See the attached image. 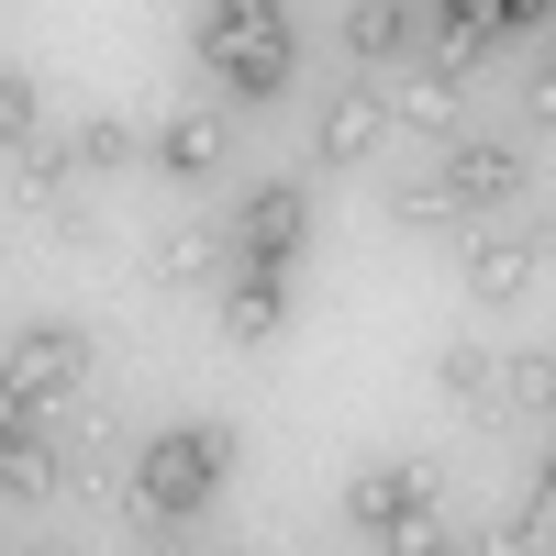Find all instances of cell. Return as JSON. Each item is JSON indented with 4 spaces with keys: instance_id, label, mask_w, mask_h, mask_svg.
<instances>
[{
    "instance_id": "6da1fadb",
    "label": "cell",
    "mask_w": 556,
    "mask_h": 556,
    "mask_svg": "<svg viewBox=\"0 0 556 556\" xmlns=\"http://www.w3.org/2000/svg\"><path fill=\"white\" fill-rule=\"evenodd\" d=\"M190 45H201V67L235 89V101H278V89L301 78L290 12H267V0H212V12H190Z\"/></svg>"
},
{
    "instance_id": "7a4b0ae2",
    "label": "cell",
    "mask_w": 556,
    "mask_h": 556,
    "mask_svg": "<svg viewBox=\"0 0 556 556\" xmlns=\"http://www.w3.org/2000/svg\"><path fill=\"white\" fill-rule=\"evenodd\" d=\"M223 468H235V424H178V434H156L146 456H134V513L146 523H190L201 501L223 490Z\"/></svg>"
},
{
    "instance_id": "3957f363",
    "label": "cell",
    "mask_w": 556,
    "mask_h": 556,
    "mask_svg": "<svg viewBox=\"0 0 556 556\" xmlns=\"http://www.w3.org/2000/svg\"><path fill=\"white\" fill-rule=\"evenodd\" d=\"M345 523H367V534H390V556H434L445 534H434V468H356L345 479Z\"/></svg>"
},
{
    "instance_id": "277c9868",
    "label": "cell",
    "mask_w": 556,
    "mask_h": 556,
    "mask_svg": "<svg viewBox=\"0 0 556 556\" xmlns=\"http://www.w3.org/2000/svg\"><path fill=\"white\" fill-rule=\"evenodd\" d=\"M0 379H12L34 412H67L89 390V334H78V323H23L12 356H0Z\"/></svg>"
},
{
    "instance_id": "5b68a950",
    "label": "cell",
    "mask_w": 556,
    "mask_h": 556,
    "mask_svg": "<svg viewBox=\"0 0 556 556\" xmlns=\"http://www.w3.org/2000/svg\"><path fill=\"white\" fill-rule=\"evenodd\" d=\"M301 235H312V190H301V178H256L245 212H235V256L245 267H290Z\"/></svg>"
},
{
    "instance_id": "8992f818",
    "label": "cell",
    "mask_w": 556,
    "mask_h": 556,
    "mask_svg": "<svg viewBox=\"0 0 556 556\" xmlns=\"http://www.w3.org/2000/svg\"><path fill=\"white\" fill-rule=\"evenodd\" d=\"M434 178H445L456 212H501V201H523V146L513 134H456Z\"/></svg>"
},
{
    "instance_id": "52a82bcc",
    "label": "cell",
    "mask_w": 556,
    "mask_h": 556,
    "mask_svg": "<svg viewBox=\"0 0 556 556\" xmlns=\"http://www.w3.org/2000/svg\"><path fill=\"white\" fill-rule=\"evenodd\" d=\"M523 23H545V0H434V67L445 78H468L501 34H523Z\"/></svg>"
},
{
    "instance_id": "ba28073f",
    "label": "cell",
    "mask_w": 556,
    "mask_h": 556,
    "mask_svg": "<svg viewBox=\"0 0 556 556\" xmlns=\"http://www.w3.org/2000/svg\"><path fill=\"white\" fill-rule=\"evenodd\" d=\"M379 146H390L379 89H334V101H323V123H312V167H367Z\"/></svg>"
},
{
    "instance_id": "9c48e42d",
    "label": "cell",
    "mask_w": 556,
    "mask_h": 556,
    "mask_svg": "<svg viewBox=\"0 0 556 556\" xmlns=\"http://www.w3.org/2000/svg\"><path fill=\"white\" fill-rule=\"evenodd\" d=\"M223 256H235V235H212V223H167V235L146 245V278H156V290H212Z\"/></svg>"
},
{
    "instance_id": "30bf717a",
    "label": "cell",
    "mask_w": 556,
    "mask_h": 556,
    "mask_svg": "<svg viewBox=\"0 0 556 556\" xmlns=\"http://www.w3.org/2000/svg\"><path fill=\"white\" fill-rule=\"evenodd\" d=\"M278 323H290V267H235V290H223V334L267 345Z\"/></svg>"
},
{
    "instance_id": "8fae6325",
    "label": "cell",
    "mask_w": 556,
    "mask_h": 556,
    "mask_svg": "<svg viewBox=\"0 0 556 556\" xmlns=\"http://www.w3.org/2000/svg\"><path fill=\"white\" fill-rule=\"evenodd\" d=\"M223 156H235V123H223V112H167L156 123V167L167 178H212Z\"/></svg>"
},
{
    "instance_id": "7c38bea8",
    "label": "cell",
    "mask_w": 556,
    "mask_h": 556,
    "mask_svg": "<svg viewBox=\"0 0 556 556\" xmlns=\"http://www.w3.org/2000/svg\"><path fill=\"white\" fill-rule=\"evenodd\" d=\"M534 267V235H468V301H523Z\"/></svg>"
},
{
    "instance_id": "4fadbf2b",
    "label": "cell",
    "mask_w": 556,
    "mask_h": 556,
    "mask_svg": "<svg viewBox=\"0 0 556 556\" xmlns=\"http://www.w3.org/2000/svg\"><path fill=\"white\" fill-rule=\"evenodd\" d=\"M379 112L412 123V134H456V78H445V67H401V78L379 89Z\"/></svg>"
},
{
    "instance_id": "5bb4252c",
    "label": "cell",
    "mask_w": 556,
    "mask_h": 556,
    "mask_svg": "<svg viewBox=\"0 0 556 556\" xmlns=\"http://www.w3.org/2000/svg\"><path fill=\"white\" fill-rule=\"evenodd\" d=\"M334 34L356 45V56H401L412 34H434V12H424V0H356V12H345Z\"/></svg>"
},
{
    "instance_id": "9a60e30c",
    "label": "cell",
    "mask_w": 556,
    "mask_h": 556,
    "mask_svg": "<svg viewBox=\"0 0 556 556\" xmlns=\"http://www.w3.org/2000/svg\"><path fill=\"white\" fill-rule=\"evenodd\" d=\"M56 490H67V456H56V434H23L12 456H0V501H23V513H45Z\"/></svg>"
},
{
    "instance_id": "2e32d148",
    "label": "cell",
    "mask_w": 556,
    "mask_h": 556,
    "mask_svg": "<svg viewBox=\"0 0 556 556\" xmlns=\"http://www.w3.org/2000/svg\"><path fill=\"white\" fill-rule=\"evenodd\" d=\"M0 167H12V190H23L34 212H67V167H78V156L56 146V134H23V146L0 156Z\"/></svg>"
},
{
    "instance_id": "e0dca14e",
    "label": "cell",
    "mask_w": 556,
    "mask_h": 556,
    "mask_svg": "<svg viewBox=\"0 0 556 556\" xmlns=\"http://www.w3.org/2000/svg\"><path fill=\"white\" fill-rule=\"evenodd\" d=\"M434 390H445L456 412H490V401H501V356H490V345H445V356H434Z\"/></svg>"
},
{
    "instance_id": "ac0fdd59",
    "label": "cell",
    "mask_w": 556,
    "mask_h": 556,
    "mask_svg": "<svg viewBox=\"0 0 556 556\" xmlns=\"http://www.w3.org/2000/svg\"><path fill=\"white\" fill-rule=\"evenodd\" d=\"M490 556H556V501H545V490L513 501V513L490 523Z\"/></svg>"
},
{
    "instance_id": "d6986e66",
    "label": "cell",
    "mask_w": 556,
    "mask_h": 556,
    "mask_svg": "<svg viewBox=\"0 0 556 556\" xmlns=\"http://www.w3.org/2000/svg\"><path fill=\"white\" fill-rule=\"evenodd\" d=\"M67 156H78V167H89V178H112V167H123V156H134V123H101V112H89V123H78V134H67Z\"/></svg>"
},
{
    "instance_id": "ffe728a7",
    "label": "cell",
    "mask_w": 556,
    "mask_h": 556,
    "mask_svg": "<svg viewBox=\"0 0 556 556\" xmlns=\"http://www.w3.org/2000/svg\"><path fill=\"white\" fill-rule=\"evenodd\" d=\"M501 401L545 412V401H556V345H545V356H501Z\"/></svg>"
},
{
    "instance_id": "44dd1931",
    "label": "cell",
    "mask_w": 556,
    "mask_h": 556,
    "mask_svg": "<svg viewBox=\"0 0 556 556\" xmlns=\"http://www.w3.org/2000/svg\"><path fill=\"white\" fill-rule=\"evenodd\" d=\"M23 134H45V123H34V89H23L12 67H0V156H12V146H23Z\"/></svg>"
},
{
    "instance_id": "7402d4cb",
    "label": "cell",
    "mask_w": 556,
    "mask_h": 556,
    "mask_svg": "<svg viewBox=\"0 0 556 556\" xmlns=\"http://www.w3.org/2000/svg\"><path fill=\"white\" fill-rule=\"evenodd\" d=\"M23 434H45V412H34V401H23V390H12V379H0V456H12V445H23Z\"/></svg>"
},
{
    "instance_id": "603a6c76",
    "label": "cell",
    "mask_w": 556,
    "mask_h": 556,
    "mask_svg": "<svg viewBox=\"0 0 556 556\" xmlns=\"http://www.w3.org/2000/svg\"><path fill=\"white\" fill-rule=\"evenodd\" d=\"M456 201H445V178H412V190H401V223H445Z\"/></svg>"
},
{
    "instance_id": "cb8c5ba5",
    "label": "cell",
    "mask_w": 556,
    "mask_h": 556,
    "mask_svg": "<svg viewBox=\"0 0 556 556\" xmlns=\"http://www.w3.org/2000/svg\"><path fill=\"white\" fill-rule=\"evenodd\" d=\"M534 123H556V67H545V78H534Z\"/></svg>"
},
{
    "instance_id": "d4e9b609",
    "label": "cell",
    "mask_w": 556,
    "mask_h": 556,
    "mask_svg": "<svg viewBox=\"0 0 556 556\" xmlns=\"http://www.w3.org/2000/svg\"><path fill=\"white\" fill-rule=\"evenodd\" d=\"M534 256H556V212H545V223H534Z\"/></svg>"
},
{
    "instance_id": "484cf974",
    "label": "cell",
    "mask_w": 556,
    "mask_h": 556,
    "mask_svg": "<svg viewBox=\"0 0 556 556\" xmlns=\"http://www.w3.org/2000/svg\"><path fill=\"white\" fill-rule=\"evenodd\" d=\"M34 556H78V545H67V534H45V545H34Z\"/></svg>"
},
{
    "instance_id": "4316f807",
    "label": "cell",
    "mask_w": 556,
    "mask_h": 556,
    "mask_svg": "<svg viewBox=\"0 0 556 556\" xmlns=\"http://www.w3.org/2000/svg\"><path fill=\"white\" fill-rule=\"evenodd\" d=\"M534 490H545V501H556V456H545V479H534Z\"/></svg>"
},
{
    "instance_id": "83f0119b",
    "label": "cell",
    "mask_w": 556,
    "mask_h": 556,
    "mask_svg": "<svg viewBox=\"0 0 556 556\" xmlns=\"http://www.w3.org/2000/svg\"><path fill=\"white\" fill-rule=\"evenodd\" d=\"M434 556H456V545H434Z\"/></svg>"
}]
</instances>
